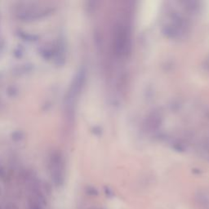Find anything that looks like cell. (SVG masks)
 Instances as JSON below:
<instances>
[{
  "instance_id": "obj_1",
  "label": "cell",
  "mask_w": 209,
  "mask_h": 209,
  "mask_svg": "<svg viewBox=\"0 0 209 209\" xmlns=\"http://www.w3.org/2000/svg\"><path fill=\"white\" fill-rule=\"evenodd\" d=\"M52 11V5L45 2H20L15 8V14L20 19L36 20Z\"/></svg>"
},
{
  "instance_id": "obj_2",
  "label": "cell",
  "mask_w": 209,
  "mask_h": 209,
  "mask_svg": "<svg viewBox=\"0 0 209 209\" xmlns=\"http://www.w3.org/2000/svg\"><path fill=\"white\" fill-rule=\"evenodd\" d=\"M49 171L52 178L57 185L61 184L64 179V166L61 157L57 154H53L49 162Z\"/></svg>"
}]
</instances>
